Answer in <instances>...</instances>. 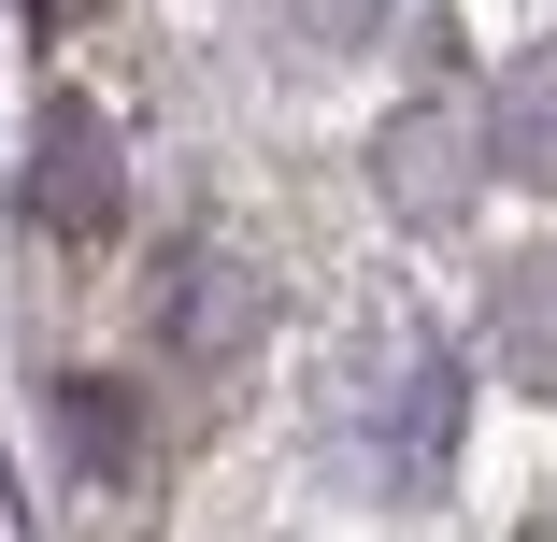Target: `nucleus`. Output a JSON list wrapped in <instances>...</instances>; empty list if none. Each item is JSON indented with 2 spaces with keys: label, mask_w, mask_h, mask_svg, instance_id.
<instances>
[{
  "label": "nucleus",
  "mask_w": 557,
  "mask_h": 542,
  "mask_svg": "<svg viewBox=\"0 0 557 542\" xmlns=\"http://www.w3.org/2000/svg\"><path fill=\"white\" fill-rule=\"evenodd\" d=\"M29 200H44V214H72V229H100V214H115V172H100V143H86V129H44Z\"/></svg>",
  "instance_id": "obj_1"
}]
</instances>
